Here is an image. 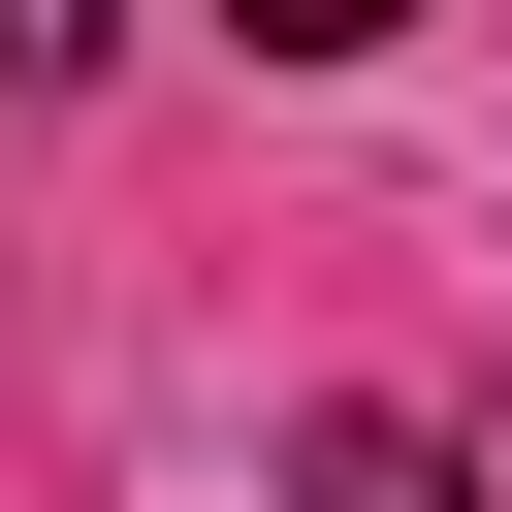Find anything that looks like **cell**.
<instances>
[{
  "label": "cell",
  "mask_w": 512,
  "mask_h": 512,
  "mask_svg": "<svg viewBox=\"0 0 512 512\" xmlns=\"http://www.w3.org/2000/svg\"><path fill=\"white\" fill-rule=\"evenodd\" d=\"M288 512H480V480H448V416L352 384V416H288Z\"/></svg>",
  "instance_id": "6da1fadb"
},
{
  "label": "cell",
  "mask_w": 512,
  "mask_h": 512,
  "mask_svg": "<svg viewBox=\"0 0 512 512\" xmlns=\"http://www.w3.org/2000/svg\"><path fill=\"white\" fill-rule=\"evenodd\" d=\"M224 32H256V64H384L416 0H224Z\"/></svg>",
  "instance_id": "7a4b0ae2"
},
{
  "label": "cell",
  "mask_w": 512,
  "mask_h": 512,
  "mask_svg": "<svg viewBox=\"0 0 512 512\" xmlns=\"http://www.w3.org/2000/svg\"><path fill=\"white\" fill-rule=\"evenodd\" d=\"M64 64H96V0H0V96H64Z\"/></svg>",
  "instance_id": "3957f363"
}]
</instances>
